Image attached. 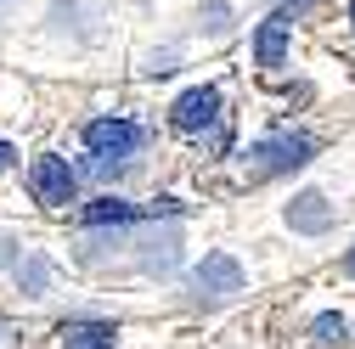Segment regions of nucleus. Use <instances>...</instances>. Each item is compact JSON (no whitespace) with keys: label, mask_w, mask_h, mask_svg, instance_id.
Returning <instances> with one entry per match:
<instances>
[{"label":"nucleus","mask_w":355,"mask_h":349,"mask_svg":"<svg viewBox=\"0 0 355 349\" xmlns=\"http://www.w3.org/2000/svg\"><path fill=\"white\" fill-rule=\"evenodd\" d=\"M17 282H23V293H46L51 259H46V253H23V259H17Z\"/></svg>","instance_id":"10"},{"label":"nucleus","mask_w":355,"mask_h":349,"mask_svg":"<svg viewBox=\"0 0 355 349\" xmlns=\"http://www.w3.org/2000/svg\"><path fill=\"white\" fill-rule=\"evenodd\" d=\"M344 276H355V248H349V253H344Z\"/></svg>","instance_id":"13"},{"label":"nucleus","mask_w":355,"mask_h":349,"mask_svg":"<svg viewBox=\"0 0 355 349\" xmlns=\"http://www.w3.org/2000/svg\"><path fill=\"white\" fill-rule=\"evenodd\" d=\"M79 220L85 226H130V220H141V208L124 203V197H96V203L79 208Z\"/></svg>","instance_id":"8"},{"label":"nucleus","mask_w":355,"mask_h":349,"mask_svg":"<svg viewBox=\"0 0 355 349\" xmlns=\"http://www.w3.org/2000/svg\"><path fill=\"white\" fill-rule=\"evenodd\" d=\"M6 163H12V147H6V141H0V169H6Z\"/></svg>","instance_id":"14"},{"label":"nucleus","mask_w":355,"mask_h":349,"mask_svg":"<svg viewBox=\"0 0 355 349\" xmlns=\"http://www.w3.org/2000/svg\"><path fill=\"white\" fill-rule=\"evenodd\" d=\"M192 298H203V304H220V298H232V293H243V265L232 253H203V265L192 271Z\"/></svg>","instance_id":"2"},{"label":"nucleus","mask_w":355,"mask_h":349,"mask_svg":"<svg viewBox=\"0 0 355 349\" xmlns=\"http://www.w3.org/2000/svg\"><path fill=\"white\" fill-rule=\"evenodd\" d=\"M203 28H209V34H226V28H232V12H226V6H209V12H203Z\"/></svg>","instance_id":"12"},{"label":"nucleus","mask_w":355,"mask_h":349,"mask_svg":"<svg viewBox=\"0 0 355 349\" xmlns=\"http://www.w3.org/2000/svg\"><path fill=\"white\" fill-rule=\"evenodd\" d=\"M254 57H259V68H282V57H288V17H265L259 23Z\"/></svg>","instance_id":"7"},{"label":"nucleus","mask_w":355,"mask_h":349,"mask_svg":"<svg viewBox=\"0 0 355 349\" xmlns=\"http://www.w3.org/2000/svg\"><path fill=\"white\" fill-rule=\"evenodd\" d=\"M310 152H316L310 136H271V141L248 147V169H254V174H288V169L310 163Z\"/></svg>","instance_id":"3"},{"label":"nucleus","mask_w":355,"mask_h":349,"mask_svg":"<svg viewBox=\"0 0 355 349\" xmlns=\"http://www.w3.org/2000/svg\"><path fill=\"white\" fill-rule=\"evenodd\" d=\"M333 203L322 197V192H299L293 203H288V226L299 231V237H322V231H333Z\"/></svg>","instance_id":"6"},{"label":"nucleus","mask_w":355,"mask_h":349,"mask_svg":"<svg viewBox=\"0 0 355 349\" xmlns=\"http://www.w3.org/2000/svg\"><path fill=\"white\" fill-rule=\"evenodd\" d=\"M85 147H91L96 158H130L141 147V129L130 118H91L85 124Z\"/></svg>","instance_id":"4"},{"label":"nucleus","mask_w":355,"mask_h":349,"mask_svg":"<svg viewBox=\"0 0 355 349\" xmlns=\"http://www.w3.org/2000/svg\"><path fill=\"white\" fill-rule=\"evenodd\" d=\"M344 338H349V321H344L338 310H322L316 321H310V343L327 349V343H344Z\"/></svg>","instance_id":"11"},{"label":"nucleus","mask_w":355,"mask_h":349,"mask_svg":"<svg viewBox=\"0 0 355 349\" xmlns=\"http://www.w3.org/2000/svg\"><path fill=\"white\" fill-rule=\"evenodd\" d=\"M349 17H355V0H349Z\"/></svg>","instance_id":"15"},{"label":"nucleus","mask_w":355,"mask_h":349,"mask_svg":"<svg viewBox=\"0 0 355 349\" xmlns=\"http://www.w3.org/2000/svg\"><path fill=\"white\" fill-rule=\"evenodd\" d=\"M28 192H34V203H46V208H68L73 192H79V174L68 169V158L46 152V158L28 163Z\"/></svg>","instance_id":"1"},{"label":"nucleus","mask_w":355,"mask_h":349,"mask_svg":"<svg viewBox=\"0 0 355 349\" xmlns=\"http://www.w3.org/2000/svg\"><path fill=\"white\" fill-rule=\"evenodd\" d=\"M214 118H220V91H214V84H198V91H187L181 102L169 107V124H175V129H187V136L209 129Z\"/></svg>","instance_id":"5"},{"label":"nucleus","mask_w":355,"mask_h":349,"mask_svg":"<svg viewBox=\"0 0 355 349\" xmlns=\"http://www.w3.org/2000/svg\"><path fill=\"white\" fill-rule=\"evenodd\" d=\"M113 321H68L62 327V349H113Z\"/></svg>","instance_id":"9"}]
</instances>
